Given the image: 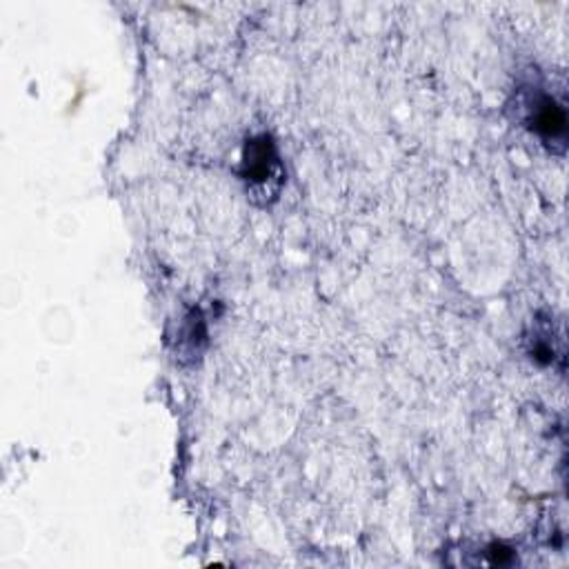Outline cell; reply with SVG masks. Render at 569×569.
<instances>
[{"label": "cell", "instance_id": "obj_1", "mask_svg": "<svg viewBox=\"0 0 569 569\" xmlns=\"http://www.w3.org/2000/svg\"><path fill=\"white\" fill-rule=\"evenodd\" d=\"M240 178L247 182L251 191L260 196H271L278 191L282 182V167L271 136L260 133L247 140L240 164Z\"/></svg>", "mask_w": 569, "mask_h": 569}, {"label": "cell", "instance_id": "obj_2", "mask_svg": "<svg viewBox=\"0 0 569 569\" xmlns=\"http://www.w3.org/2000/svg\"><path fill=\"white\" fill-rule=\"evenodd\" d=\"M527 124L545 142H560V147H565L567 113H565V107L556 102L553 96L538 93L533 96V100H529Z\"/></svg>", "mask_w": 569, "mask_h": 569}]
</instances>
